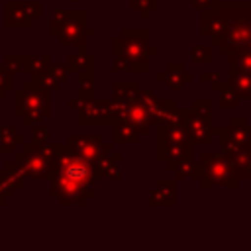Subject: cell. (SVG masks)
I'll return each instance as SVG.
<instances>
[{"label": "cell", "mask_w": 251, "mask_h": 251, "mask_svg": "<svg viewBox=\"0 0 251 251\" xmlns=\"http://www.w3.org/2000/svg\"><path fill=\"white\" fill-rule=\"evenodd\" d=\"M202 35L224 55L251 53V2H216L202 10Z\"/></svg>", "instance_id": "1"}, {"label": "cell", "mask_w": 251, "mask_h": 251, "mask_svg": "<svg viewBox=\"0 0 251 251\" xmlns=\"http://www.w3.org/2000/svg\"><path fill=\"white\" fill-rule=\"evenodd\" d=\"M94 165L67 145H57V171L51 182V196L59 198L61 206H84L86 198L94 196Z\"/></svg>", "instance_id": "2"}, {"label": "cell", "mask_w": 251, "mask_h": 251, "mask_svg": "<svg viewBox=\"0 0 251 251\" xmlns=\"http://www.w3.org/2000/svg\"><path fill=\"white\" fill-rule=\"evenodd\" d=\"M112 45H114L112 47L114 57L126 59L127 71H131V73H147V69H149L147 57L157 53V49L153 45H149L147 29H135V27L122 29V33L118 37H114Z\"/></svg>", "instance_id": "3"}, {"label": "cell", "mask_w": 251, "mask_h": 251, "mask_svg": "<svg viewBox=\"0 0 251 251\" xmlns=\"http://www.w3.org/2000/svg\"><path fill=\"white\" fill-rule=\"evenodd\" d=\"M200 165V184L202 188H212V186H226V188H237L239 176L235 173V167L226 151L218 153H202V159L198 161Z\"/></svg>", "instance_id": "4"}, {"label": "cell", "mask_w": 251, "mask_h": 251, "mask_svg": "<svg viewBox=\"0 0 251 251\" xmlns=\"http://www.w3.org/2000/svg\"><path fill=\"white\" fill-rule=\"evenodd\" d=\"M186 129L192 143H210L212 127V102L208 98H196L186 114Z\"/></svg>", "instance_id": "5"}, {"label": "cell", "mask_w": 251, "mask_h": 251, "mask_svg": "<svg viewBox=\"0 0 251 251\" xmlns=\"http://www.w3.org/2000/svg\"><path fill=\"white\" fill-rule=\"evenodd\" d=\"M118 114L114 110L112 100H78V110H76V120L84 126H92V124H108L112 126L116 122Z\"/></svg>", "instance_id": "6"}, {"label": "cell", "mask_w": 251, "mask_h": 251, "mask_svg": "<svg viewBox=\"0 0 251 251\" xmlns=\"http://www.w3.org/2000/svg\"><path fill=\"white\" fill-rule=\"evenodd\" d=\"M214 131L220 135L222 143L233 145V147H249L251 145V126L243 116L231 118L226 127H214Z\"/></svg>", "instance_id": "7"}, {"label": "cell", "mask_w": 251, "mask_h": 251, "mask_svg": "<svg viewBox=\"0 0 251 251\" xmlns=\"http://www.w3.org/2000/svg\"><path fill=\"white\" fill-rule=\"evenodd\" d=\"M69 147L73 151H76L78 155L86 157L90 163H94L112 145L104 143V137L102 135H71L69 137Z\"/></svg>", "instance_id": "8"}, {"label": "cell", "mask_w": 251, "mask_h": 251, "mask_svg": "<svg viewBox=\"0 0 251 251\" xmlns=\"http://www.w3.org/2000/svg\"><path fill=\"white\" fill-rule=\"evenodd\" d=\"M20 96L24 98V114H25L27 124H33V122H37L49 114V94L45 90L20 92Z\"/></svg>", "instance_id": "9"}, {"label": "cell", "mask_w": 251, "mask_h": 251, "mask_svg": "<svg viewBox=\"0 0 251 251\" xmlns=\"http://www.w3.org/2000/svg\"><path fill=\"white\" fill-rule=\"evenodd\" d=\"M192 141H186V143H163L159 141V149H157V155H159V161L167 165V169L171 171L176 163L184 161V159H192Z\"/></svg>", "instance_id": "10"}, {"label": "cell", "mask_w": 251, "mask_h": 251, "mask_svg": "<svg viewBox=\"0 0 251 251\" xmlns=\"http://www.w3.org/2000/svg\"><path fill=\"white\" fill-rule=\"evenodd\" d=\"M222 151H226L235 167V173L239 180H251V145L249 147H233L227 143H222Z\"/></svg>", "instance_id": "11"}, {"label": "cell", "mask_w": 251, "mask_h": 251, "mask_svg": "<svg viewBox=\"0 0 251 251\" xmlns=\"http://www.w3.org/2000/svg\"><path fill=\"white\" fill-rule=\"evenodd\" d=\"M157 76H159L161 82H165V84H167L169 88H173V90H180L186 82L192 80V73H186L184 67L178 65V63H169V65L165 67V71H161Z\"/></svg>", "instance_id": "12"}, {"label": "cell", "mask_w": 251, "mask_h": 251, "mask_svg": "<svg viewBox=\"0 0 251 251\" xmlns=\"http://www.w3.org/2000/svg\"><path fill=\"white\" fill-rule=\"evenodd\" d=\"M175 200H176L175 180H165L163 178L149 192V204L151 206H175Z\"/></svg>", "instance_id": "13"}, {"label": "cell", "mask_w": 251, "mask_h": 251, "mask_svg": "<svg viewBox=\"0 0 251 251\" xmlns=\"http://www.w3.org/2000/svg\"><path fill=\"white\" fill-rule=\"evenodd\" d=\"M112 137L114 143H137L141 139V133L129 122L116 118V122L112 124Z\"/></svg>", "instance_id": "14"}, {"label": "cell", "mask_w": 251, "mask_h": 251, "mask_svg": "<svg viewBox=\"0 0 251 251\" xmlns=\"http://www.w3.org/2000/svg\"><path fill=\"white\" fill-rule=\"evenodd\" d=\"M227 82L235 90L239 98H249L251 100V73L243 69H229V78Z\"/></svg>", "instance_id": "15"}, {"label": "cell", "mask_w": 251, "mask_h": 251, "mask_svg": "<svg viewBox=\"0 0 251 251\" xmlns=\"http://www.w3.org/2000/svg\"><path fill=\"white\" fill-rule=\"evenodd\" d=\"M139 84L137 82H114V102L116 104H126L137 98L139 94Z\"/></svg>", "instance_id": "16"}, {"label": "cell", "mask_w": 251, "mask_h": 251, "mask_svg": "<svg viewBox=\"0 0 251 251\" xmlns=\"http://www.w3.org/2000/svg\"><path fill=\"white\" fill-rule=\"evenodd\" d=\"M210 86H212V90H218V92H220V94H218V102H220L222 108H235V106H237L239 96L235 94V90L231 88L229 82L216 80V82H212Z\"/></svg>", "instance_id": "17"}, {"label": "cell", "mask_w": 251, "mask_h": 251, "mask_svg": "<svg viewBox=\"0 0 251 251\" xmlns=\"http://www.w3.org/2000/svg\"><path fill=\"white\" fill-rule=\"evenodd\" d=\"M92 63H94V57L92 55H86L84 51L69 57V69L78 71V73L80 71H90L92 69Z\"/></svg>", "instance_id": "18"}, {"label": "cell", "mask_w": 251, "mask_h": 251, "mask_svg": "<svg viewBox=\"0 0 251 251\" xmlns=\"http://www.w3.org/2000/svg\"><path fill=\"white\" fill-rule=\"evenodd\" d=\"M229 57V69H243L251 73V53H233Z\"/></svg>", "instance_id": "19"}, {"label": "cell", "mask_w": 251, "mask_h": 251, "mask_svg": "<svg viewBox=\"0 0 251 251\" xmlns=\"http://www.w3.org/2000/svg\"><path fill=\"white\" fill-rule=\"evenodd\" d=\"M212 61V49L208 45H194L192 47V63L208 65Z\"/></svg>", "instance_id": "20"}, {"label": "cell", "mask_w": 251, "mask_h": 251, "mask_svg": "<svg viewBox=\"0 0 251 251\" xmlns=\"http://www.w3.org/2000/svg\"><path fill=\"white\" fill-rule=\"evenodd\" d=\"M157 6H159L157 0H129V8L135 10V12H139L141 18H147V14L153 12V10H157Z\"/></svg>", "instance_id": "21"}, {"label": "cell", "mask_w": 251, "mask_h": 251, "mask_svg": "<svg viewBox=\"0 0 251 251\" xmlns=\"http://www.w3.org/2000/svg\"><path fill=\"white\" fill-rule=\"evenodd\" d=\"M186 2H188V4H190L194 10H200V12H202V10L210 8V6H214L218 0H186Z\"/></svg>", "instance_id": "22"}, {"label": "cell", "mask_w": 251, "mask_h": 251, "mask_svg": "<svg viewBox=\"0 0 251 251\" xmlns=\"http://www.w3.org/2000/svg\"><path fill=\"white\" fill-rule=\"evenodd\" d=\"M200 78H202V82L212 84V82L220 80V75H218V73H202V75H200Z\"/></svg>", "instance_id": "23"}]
</instances>
